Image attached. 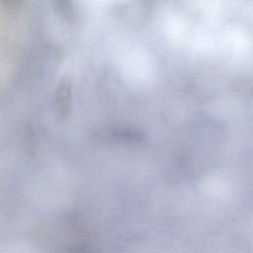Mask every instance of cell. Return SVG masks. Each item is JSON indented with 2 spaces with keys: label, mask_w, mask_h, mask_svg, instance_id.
Wrapping results in <instances>:
<instances>
[{
  "label": "cell",
  "mask_w": 253,
  "mask_h": 253,
  "mask_svg": "<svg viewBox=\"0 0 253 253\" xmlns=\"http://www.w3.org/2000/svg\"><path fill=\"white\" fill-rule=\"evenodd\" d=\"M55 102L60 117L67 119L72 107V82L68 76H64L59 81L55 91Z\"/></svg>",
  "instance_id": "obj_1"
},
{
  "label": "cell",
  "mask_w": 253,
  "mask_h": 253,
  "mask_svg": "<svg viewBox=\"0 0 253 253\" xmlns=\"http://www.w3.org/2000/svg\"><path fill=\"white\" fill-rule=\"evenodd\" d=\"M112 135L117 140L129 142L140 141L143 138L141 133L137 130L126 127L113 129Z\"/></svg>",
  "instance_id": "obj_2"
},
{
  "label": "cell",
  "mask_w": 253,
  "mask_h": 253,
  "mask_svg": "<svg viewBox=\"0 0 253 253\" xmlns=\"http://www.w3.org/2000/svg\"><path fill=\"white\" fill-rule=\"evenodd\" d=\"M54 3L57 11L64 19H73L75 14L71 0H54Z\"/></svg>",
  "instance_id": "obj_3"
},
{
  "label": "cell",
  "mask_w": 253,
  "mask_h": 253,
  "mask_svg": "<svg viewBox=\"0 0 253 253\" xmlns=\"http://www.w3.org/2000/svg\"><path fill=\"white\" fill-rule=\"evenodd\" d=\"M5 2L8 3H13L14 2H15L17 0H3Z\"/></svg>",
  "instance_id": "obj_4"
}]
</instances>
